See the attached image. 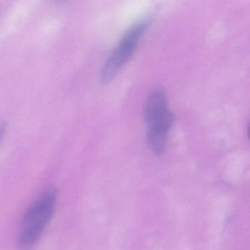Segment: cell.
I'll use <instances>...</instances> for the list:
<instances>
[{
	"label": "cell",
	"instance_id": "1",
	"mask_svg": "<svg viewBox=\"0 0 250 250\" xmlns=\"http://www.w3.org/2000/svg\"><path fill=\"white\" fill-rule=\"evenodd\" d=\"M57 199L56 190L48 188L27 209L19 230V243L21 247L30 248L39 241L53 216Z\"/></svg>",
	"mask_w": 250,
	"mask_h": 250
},
{
	"label": "cell",
	"instance_id": "2",
	"mask_svg": "<svg viewBox=\"0 0 250 250\" xmlns=\"http://www.w3.org/2000/svg\"><path fill=\"white\" fill-rule=\"evenodd\" d=\"M154 18L153 13L147 14L126 30L101 71L100 81L102 84L110 83L123 65L131 58L137 49L139 42L153 24Z\"/></svg>",
	"mask_w": 250,
	"mask_h": 250
},
{
	"label": "cell",
	"instance_id": "3",
	"mask_svg": "<svg viewBox=\"0 0 250 250\" xmlns=\"http://www.w3.org/2000/svg\"><path fill=\"white\" fill-rule=\"evenodd\" d=\"M167 96L163 89H156L149 95L143 107V118L146 125L169 112Z\"/></svg>",
	"mask_w": 250,
	"mask_h": 250
},
{
	"label": "cell",
	"instance_id": "4",
	"mask_svg": "<svg viewBox=\"0 0 250 250\" xmlns=\"http://www.w3.org/2000/svg\"><path fill=\"white\" fill-rule=\"evenodd\" d=\"M7 124L5 122H0V142L3 138L4 134L6 131Z\"/></svg>",
	"mask_w": 250,
	"mask_h": 250
}]
</instances>
